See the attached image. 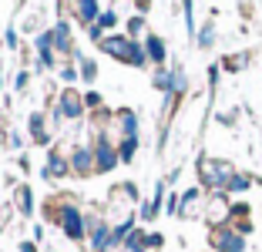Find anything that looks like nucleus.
Masks as SVG:
<instances>
[{
    "mask_svg": "<svg viewBox=\"0 0 262 252\" xmlns=\"http://www.w3.org/2000/svg\"><path fill=\"white\" fill-rule=\"evenodd\" d=\"M98 47H101L104 54H111L115 61L131 64V68H145V64H148L145 47H141L135 37H101V40H98Z\"/></svg>",
    "mask_w": 262,
    "mask_h": 252,
    "instance_id": "f257e3e1",
    "label": "nucleus"
},
{
    "mask_svg": "<svg viewBox=\"0 0 262 252\" xmlns=\"http://www.w3.org/2000/svg\"><path fill=\"white\" fill-rule=\"evenodd\" d=\"M199 178H202L205 188L225 192L229 182L235 178V168H232L229 161H222V158H199Z\"/></svg>",
    "mask_w": 262,
    "mask_h": 252,
    "instance_id": "f03ea898",
    "label": "nucleus"
},
{
    "mask_svg": "<svg viewBox=\"0 0 262 252\" xmlns=\"http://www.w3.org/2000/svg\"><path fill=\"white\" fill-rule=\"evenodd\" d=\"M57 225L64 229V236L68 239H84V215H81V208L74 205V202H64L61 208H57Z\"/></svg>",
    "mask_w": 262,
    "mask_h": 252,
    "instance_id": "7ed1b4c3",
    "label": "nucleus"
},
{
    "mask_svg": "<svg viewBox=\"0 0 262 252\" xmlns=\"http://www.w3.org/2000/svg\"><path fill=\"white\" fill-rule=\"evenodd\" d=\"M208 242H212L215 252H246V236H239L232 225H219V229H212Z\"/></svg>",
    "mask_w": 262,
    "mask_h": 252,
    "instance_id": "20e7f679",
    "label": "nucleus"
},
{
    "mask_svg": "<svg viewBox=\"0 0 262 252\" xmlns=\"http://www.w3.org/2000/svg\"><path fill=\"white\" fill-rule=\"evenodd\" d=\"M229 219H232V205H229V199H225V192L208 195V202H205V222L208 225L219 229V225H225Z\"/></svg>",
    "mask_w": 262,
    "mask_h": 252,
    "instance_id": "39448f33",
    "label": "nucleus"
},
{
    "mask_svg": "<svg viewBox=\"0 0 262 252\" xmlns=\"http://www.w3.org/2000/svg\"><path fill=\"white\" fill-rule=\"evenodd\" d=\"M81 111H84V98L77 91H61L54 104V121H74V118H81Z\"/></svg>",
    "mask_w": 262,
    "mask_h": 252,
    "instance_id": "423d86ee",
    "label": "nucleus"
},
{
    "mask_svg": "<svg viewBox=\"0 0 262 252\" xmlns=\"http://www.w3.org/2000/svg\"><path fill=\"white\" fill-rule=\"evenodd\" d=\"M118 158H121V155L115 152V145H111L108 138H98V145H94V172H98V175L111 172V168L118 165Z\"/></svg>",
    "mask_w": 262,
    "mask_h": 252,
    "instance_id": "0eeeda50",
    "label": "nucleus"
},
{
    "mask_svg": "<svg viewBox=\"0 0 262 252\" xmlns=\"http://www.w3.org/2000/svg\"><path fill=\"white\" fill-rule=\"evenodd\" d=\"M71 172H74L77 178L91 175V172H94V148H88V145L74 148V152H71Z\"/></svg>",
    "mask_w": 262,
    "mask_h": 252,
    "instance_id": "6e6552de",
    "label": "nucleus"
},
{
    "mask_svg": "<svg viewBox=\"0 0 262 252\" xmlns=\"http://www.w3.org/2000/svg\"><path fill=\"white\" fill-rule=\"evenodd\" d=\"M202 199H205V195H202V188H188L185 195H182L178 215H182V219H195V215H205V212H202Z\"/></svg>",
    "mask_w": 262,
    "mask_h": 252,
    "instance_id": "1a4fd4ad",
    "label": "nucleus"
},
{
    "mask_svg": "<svg viewBox=\"0 0 262 252\" xmlns=\"http://www.w3.org/2000/svg\"><path fill=\"white\" fill-rule=\"evenodd\" d=\"M71 172V158H64L61 152H51L47 155V168H44V178H64Z\"/></svg>",
    "mask_w": 262,
    "mask_h": 252,
    "instance_id": "9d476101",
    "label": "nucleus"
},
{
    "mask_svg": "<svg viewBox=\"0 0 262 252\" xmlns=\"http://www.w3.org/2000/svg\"><path fill=\"white\" fill-rule=\"evenodd\" d=\"M74 14H77V20L84 24H98V17H101V10H98V0H74Z\"/></svg>",
    "mask_w": 262,
    "mask_h": 252,
    "instance_id": "9b49d317",
    "label": "nucleus"
},
{
    "mask_svg": "<svg viewBox=\"0 0 262 252\" xmlns=\"http://www.w3.org/2000/svg\"><path fill=\"white\" fill-rule=\"evenodd\" d=\"M115 121H118V128H121L124 138H138V115H135L131 108H121L115 115Z\"/></svg>",
    "mask_w": 262,
    "mask_h": 252,
    "instance_id": "f8f14e48",
    "label": "nucleus"
},
{
    "mask_svg": "<svg viewBox=\"0 0 262 252\" xmlns=\"http://www.w3.org/2000/svg\"><path fill=\"white\" fill-rule=\"evenodd\" d=\"M145 54H148V61L165 64V57H168V51H165V40L158 37V34H148V40H145Z\"/></svg>",
    "mask_w": 262,
    "mask_h": 252,
    "instance_id": "ddd939ff",
    "label": "nucleus"
},
{
    "mask_svg": "<svg viewBox=\"0 0 262 252\" xmlns=\"http://www.w3.org/2000/svg\"><path fill=\"white\" fill-rule=\"evenodd\" d=\"M31 138H34V145H47V141H51L44 115H31Z\"/></svg>",
    "mask_w": 262,
    "mask_h": 252,
    "instance_id": "4468645a",
    "label": "nucleus"
},
{
    "mask_svg": "<svg viewBox=\"0 0 262 252\" xmlns=\"http://www.w3.org/2000/svg\"><path fill=\"white\" fill-rule=\"evenodd\" d=\"M124 249H128V252H148V232L131 229V236L124 239Z\"/></svg>",
    "mask_w": 262,
    "mask_h": 252,
    "instance_id": "2eb2a0df",
    "label": "nucleus"
},
{
    "mask_svg": "<svg viewBox=\"0 0 262 252\" xmlns=\"http://www.w3.org/2000/svg\"><path fill=\"white\" fill-rule=\"evenodd\" d=\"M71 31H68V24H57L54 27V51H61V54H71Z\"/></svg>",
    "mask_w": 262,
    "mask_h": 252,
    "instance_id": "dca6fc26",
    "label": "nucleus"
},
{
    "mask_svg": "<svg viewBox=\"0 0 262 252\" xmlns=\"http://www.w3.org/2000/svg\"><path fill=\"white\" fill-rule=\"evenodd\" d=\"M17 208H20L24 215H34V195H31V188H27V185H20V188H17Z\"/></svg>",
    "mask_w": 262,
    "mask_h": 252,
    "instance_id": "f3484780",
    "label": "nucleus"
},
{
    "mask_svg": "<svg viewBox=\"0 0 262 252\" xmlns=\"http://www.w3.org/2000/svg\"><path fill=\"white\" fill-rule=\"evenodd\" d=\"M135 152H138V138H121V145H118L121 161H131V158H135Z\"/></svg>",
    "mask_w": 262,
    "mask_h": 252,
    "instance_id": "a211bd4d",
    "label": "nucleus"
},
{
    "mask_svg": "<svg viewBox=\"0 0 262 252\" xmlns=\"http://www.w3.org/2000/svg\"><path fill=\"white\" fill-rule=\"evenodd\" d=\"M249 185H252V178H249V175H239V172H235V178L229 182V188H225V192H229V195H235V192H246Z\"/></svg>",
    "mask_w": 262,
    "mask_h": 252,
    "instance_id": "6ab92c4d",
    "label": "nucleus"
},
{
    "mask_svg": "<svg viewBox=\"0 0 262 252\" xmlns=\"http://www.w3.org/2000/svg\"><path fill=\"white\" fill-rule=\"evenodd\" d=\"M215 44V24H205L199 31V47H212Z\"/></svg>",
    "mask_w": 262,
    "mask_h": 252,
    "instance_id": "aec40b11",
    "label": "nucleus"
},
{
    "mask_svg": "<svg viewBox=\"0 0 262 252\" xmlns=\"http://www.w3.org/2000/svg\"><path fill=\"white\" fill-rule=\"evenodd\" d=\"M81 77H84V81L91 84L94 77H98V64H94V61H88V57H81Z\"/></svg>",
    "mask_w": 262,
    "mask_h": 252,
    "instance_id": "412c9836",
    "label": "nucleus"
},
{
    "mask_svg": "<svg viewBox=\"0 0 262 252\" xmlns=\"http://www.w3.org/2000/svg\"><path fill=\"white\" fill-rule=\"evenodd\" d=\"M155 88L158 91H171V71H155Z\"/></svg>",
    "mask_w": 262,
    "mask_h": 252,
    "instance_id": "4be33fe9",
    "label": "nucleus"
},
{
    "mask_svg": "<svg viewBox=\"0 0 262 252\" xmlns=\"http://www.w3.org/2000/svg\"><path fill=\"white\" fill-rule=\"evenodd\" d=\"M98 27H101V31H108V27H118V14H115V10H104V14L98 17Z\"/></svg>",
    "mask_w": 262,
    "mask_h": 252,
    "instance_id": "5701e85b",
    "label": "nucleus"
},
{
    "mask_svg": "<svg viewBox=\"0 0 262 252\" xmlns=\"http://www.w3.org/2000/svg\"><path fill=\"white\" fill-rule=\"evenodd\" d=\"M222 68H225V71H239V68H246V54H239V57H235V54H232V57H225Z\"/></svg>",
    "mask_w": 262,
    "mask_h": 252,
    "instance_id": "b1692460",
    "label": "nucleus"
},
{
    "mask_svg": "<svg viewBox=\"0 0 262 252\" xmlns=\"http://www.w3.org/2000/svg\"><path fill=\"white\" fill-rule=\"evenodd\" d=\"M165 245V239L158 236V232H148V252H158Z\"/></svg>",
    "mask_w": 262,
    "mask_h": 252,
    "instance_id": "393cba45",
    "label": "nucleus"
},
{
    "mask_svg": "<svg viewBox=\"0 0 262 252\" xmlns=\"http://www.w3.org/2000/svg\"><path fill=\"white\" fill-rule=\"evenodd\" d=\"M141 31H145V20H141V17H131V24H128V34H131V37H138Z\"/></svg>",
    "mask_w": 262,
    "mask_h": 252,
    "instance_id": "a878e982",
    "label": "nucleus"
},
{
    "mask_svg": "<svg viewBox=\"0 0 262 252\" xmlns=\"http://www.w3.org/2000/svg\"><path fill=\"white\" fill-rule=\"evenodd\" d=\"M84 104H88V108H98V104H101V94H98V91H88V94H84Z\"/></svg>",
    "mask_w": 262,
    "mask_h": 252,
    "instance_id": "bb28decb",
    "label": "nucleus"
},
{
    "mask_svg": "<svg viewBox=\"0 0 262 252\" xmlns=\"http://www.w3.org/2000/svg\"><path fill=\"white\" fill-rule=\"evenodd\" d=\"M61 77H64V81H74V77H77V71L71 68V64H64V68H61Z\"/></svg>",
    "mask_w": 262,
    "mask_h": 252,
    "instance_id": "cd10ccee",
    "label": "nucleus"
},
{
    "mask_svg": "<svg viewBox=\"0 0 262 252\" xmlns=\"http://www.w3.org/2000/svg\"><path fill=\"white\" fill-rule=\"evenodd\" d=\"M27 81H31V74H27V71H20V74H17V88H27Z\"/></svg>",
    "mask_w": 262,
    "mask_h": 252,
    "instance_id": "c85d7f7f",
    "label": "nucleus"
},
{
    "mask_svg": "<svg viewBox=\"0 0 262 252\" xmlns=\"http://www.w3.org/2000/svg\"><path fill=\"white\" fill-rule=\"evenodd\" d=\"M20 252H37V242H31V239H27V242H20Z\"/></svg>",
    "mask_w": 262,
    "mask_h": 252,
    "instance_id": "c756f323",
    "label": "nucleus"
},
{
    "mask_svg": "<svg viewBox=\"0 0 262 252\" xmlns=\"http://www.w3.org/2000/svg\"><path fill=\"white\" fill-rule=\"evenodd\" d=\"M135 4H138L141 10H148V7H151V0H135Z\"/></svg>",
    "mask_w": 262,
    "mask_h": 252,
    "instance_id": "7c9ffc66",
    "label": "nucleus"
},
{
    "mask_svg": "<svg viewBox=\"0 0 262 252\" xmlns=\"http://www.w3.org/2000/svg\"><path fill=\"white\" fill-rule=\"evenodd\" d=\"M0 232H4V225H0Z\"/></svg>",
    "mask_w": 262,
    "mask_h": 252,
    "instance_id": "2f4dec72",
    "label": "nucleus"
}]
</instances>
